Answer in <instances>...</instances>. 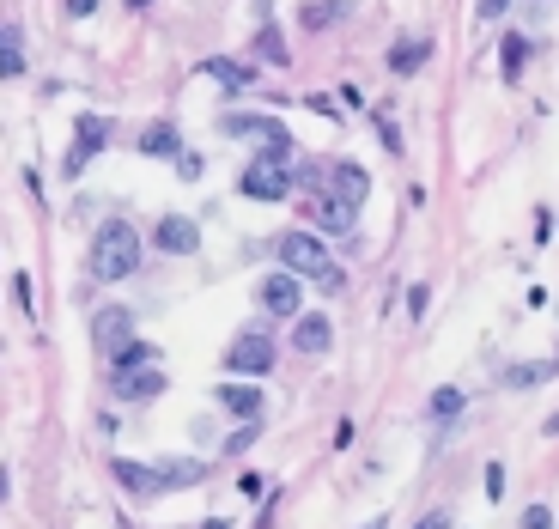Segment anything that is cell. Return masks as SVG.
I'll return each instance as SVG.
<instances>
[{"label": "cell", "instance_id": "obj_1", "mask_svg": "<svg viewBox=\"0 0 559 529\" xmlns=\"http://www.w3.org/2000/svg\"><path fill=\"white\" fill-rule=\"evenodd\" d=\"M274 256L286 262V274H298V280H316L323 292H341V268H335V256L323 250V238H316V232H280Z\"/></svg>", "mask_w": 559, "mask_h": 529}, {"label": "cell", "instance_id": "obj_2", "mask_svg": "<svg viewBox=\"0 0 559 529\" xmlns=\"http://www.w3.org/2000/svg\"><path fill=\"white\" fill-rule=\"evenodd\" d=\"M140 268V232L128 219H104L92 238V280H128Z\"/></svg>", "mask_w": 559, "mask_h": 529}, {"label": "cell", "instance_id": "obj_3", "mask_svg": "<svg viewBox=\"0 0 559 529\" xmlns=\"http://www.w3.org/2000/svg\"><path fill=\"white\" fill-rule=\"evenodd\" d=\"M292 153H256L244 165V177H237V189H244L250 201H286L292 195Z\"/></svg>", "mask_w": 559, "mask_h": 529}, {"label": "cell", "instance_id": "obj_4", "mask_svg": "<svg viewBox=\"0 0 559 529\" xmlns=\"http://www.w3.org/2000/svg\"><path fill=\"white\" fill-rule=\"evenodd\" d=\"M225 371L231 377H268L274 371V341H268V329H244L231 347H225Z\"/></svg>", "mask_w": 559, "mask_h": 529}, {"label": "cell", "instance_id": "obj_5", "mask_svg": "<svg viewBox=\"0 0 559 529\" xmlns=\"http://www.w3.org/2000/svg\"><path fill=\"white\" fill-rule=\"evenodd\" d=\"M219 134L231 140H262L268 153H292V134L280 116H250V110H237V116H219Z\"/></svg>", "mask_w": 559, "mask_h": 529}, {"label": "cell", "instance_id": "obj_6", "mask_svg": "<svg viewBox=\"0 0 559 529\" xmlns=\"http://www.w3.org/2000/svg\"><path fill=\"white\" fill-rule=\"evenodd\" d=\"M104 146H110V116H79V128H73V146H67V177H79V171H86L98 153H104Z\"/></svg>", "mask_w": 559, "mask_h": 529}, {"label": "cell", "instance_id": "obj_7", "mask_svg": "<svg viewBox=\"0 0 559 529\" xmlns=\"http://www.w3.org/2000/svg\"><path fill=\"white\" fill-rule=\"evenodd\" d=\"M92 341H98L104 359H116V353L134 341V311H128V305H104V311H92Z\"/></svg>", "mask_w": 559, "mask_h": 529}, {"label": "cell", "instance_id": "obj_8", "mask_svg": "<svg viewBox=\"0 0 559 529\" xmlns=\"http://www.w3.org/2000/svg\"><path fill=\"white\" fill-rule=\"evenodd\" d=\"M256 305L268 311V317H304V292H298V274H268L262 286H256Z\"/></svg>", "mask_w": 559, "mask_h": 529}, {"label": "cell", "instance_id": "obj_9", "mask_svg": "<svg viewBox=\"0 0 559 529\" xmlns=\"http://www.w3.org/2000/svg\"><path fill=\"white\" fill-rule=\"evenodd\" d=\"M304 219H310V225H323V232H335V238L353 232V207L335 201L329 189H310V195H304Z\"/></svg>", "mask_w": 559, "mask_h": 529}, {"label": "cell", "instance_id": "obj_10", "mask_svg": "<svg viewBox=\"0 0 559 529\" xmlns=\"http://www.w3.org/2000/svg\"><path fill=\"white\" fill-rule=\"evenodd\" d=\"M152 244L165 250V256H195L201 250V225L183 219V213H165V219H158V232H152Z\"/></svg>", "mask_w": 559, "mask_h": 529}, {"label": "cell", "instance_id": "obj_11", "mask_svg": "<svg viewBox=\"0 0 559 529\" xmlns=\"http://www.w3.org/2000/svg\"><path fill=\"white\" fill-rule=\"evenodd\" d=\"M323 183H329V195L347 201V207H359V201L371 195V177H365V165H353V159H329Z\"/></svg>", "mask_w": 559, "mask_h": 529}, {"label": "cell", "instance_id": "obj_12", "mask_svg": "<svg viewBox=\"0 0 559 529\" xmlns=\"http://www.w3.org/2000/svg\"><path fill=\"white\" fill-rule=\"evenodd\" d=\"M116 481H122L134 499H158V493H171V475H165V469H152V463H128V457H116Z\"/></svg>", "mask_w": 559, "mask_h": 529}, {"label": "cell", "instance_id": "obj_13", "mask_svg": "<svg viewBox=\"0 0 559 529\" xmlns=\"http://www.w3.org/2000/svg\"><path fill=\"white\" fill-rule=\"evenodd\" d=\"M292 347H298L304 359H323V353L335 347V329H329V317H323V311H304V317L292 323Z\"/></svg>", "mask_w": 559, "mask_h": 529}, {"label": "cell", "instance_id": "obj_14", "mask_svg": "<svg viewBox=\"0 0 559 529\" xmlns=\"http://www.w3.org/2000/svg\"><path fill=\"white\" fill-rule=\"evenodd\" d=\"M116 390H122V402H152V396H165V371H122L116 377Z\"/></svg>", "mask_w": 559, "mask_h": 529}, {"label": "cell", "instance_id": "obj_15", "mask_svg": "<svg viewBox=\"0 0 559 529\" xmlns=\"http://www.w3.org/2000/svg\"><path fill=\"white\" fill-rule=\"evenodd\" d=\"M219 408H225L231 420H250V426H256V420H262V390H250V384H225V390H219Z\"/></svg>", "mask_w": 559, "mask_h": 529}, {"label": "cell", "instance_id": "obj_16", "mask_svg": "<svg viewBox=\"0 0 559 529\" xmlns=\"http://www.w3.org/2000/svg\"><path fill=\"white\" fill-rule=\"evenodd\" d=\"M304 31H329V25H341V19H353V0H304Z\"/></svg>", "mask_w": 559, "mask_h": 529}, {"label": "cell", "instance_id": "obj_17", "mask_svg": "<svg viewBox=\"0 0 559 529\" xmlns=\"http://www.w3.org/2000/svg\"><path fill=\"white\" fill-rule=\"evenodd\" d=\"M140 153H152V159H183V134H177V122H152V128L140 134Z\"/></svg>", "mask_w": 559, "mask_h": 529}, {"label": "cell", "instance_id": "obj_18", "mask_svg": "<svg viewBox=\"0 0 559 529\" xmlns=\"http://www.w3.org/2000/svg\"><path fill=\"white\" fill-rule=\"evenodd\" d=\"M110 365H116V377H122V371H152V365H158V347H152V341H128Z\"/></svg>", "mask_w": 559, "mask_h": 529}, {"label": "cell", "instance_id": "obj_19", "mask_svg": "<svg viewBox=\"0 0 559 529\" xmlns=\"http://www.w3.org/2000/svg\"><path fill=\"white\" fill-rule=\"evenodd\" d=\"M426 55H432V43H426V37H402V43L389 49V67H395V73H414Z\"/></svg>", "mask_w": 559, "mask_h": 529}, {"label": "cell", "instance_id": "obj_20", "mask_svg": "<svg viewBox=\"0 0 559 529\" xmlns=\"http://www.w3.org/2000/svg\"><path fill=\"white\" fill-rule=\"evenodd\" d=\"M0 73L19 80L25 73V55H19V25H0Z\"/></svg>", "mask_w": 559, "mask_h": 529}, {"label": "cell", "instance_id": "obj_21", "mask_svg": "<svg viewBox=\"0 0 559 529\" xmlns=\"http://www.w3.org/2000/svg\"><path fill=\"white\" fill-rule=\"evenodd\" d=\"M207 73H213L219 86H250V80H256V73H250L244 61H207Z\"/></svg>", "mask_w": 559, "mask_h": 529}, {"label": "cell", "instance_id": "obj_22", "mask_svg": "<svg viewBox=\"0 0 559 529\" xmlns=\"http://www.w3.org/2000/svg\"><path fill=\"white\" fill-rule=\"evenodd\" d=\"M450 414H462V390H456V384L432 390V420H450Z\"/></svg>", "mask_w": 559, "mask_h": 529}, {"label": "cell", "instance_id": "obj_23", "mask_svg": "<svg viewBox=\"0 0 559 529\" xmlns=\"http://www.w3.org/2000/svg\"><path fill=\"white\" fill-rule=\"evenodd\" d=\"M523 55H529V43H523V37H505V49H499V61H505V80H517V73H523Z\"/></svg>", "mask_w": 559, "mask_h": 529}, {"label": "cell", "instance_id": "obj_24", "mask_svg": "<svg viewBox=\"0 0 559 529\" xmlns=\"http://www.w3.org/2000/svg\"><path fill=\"white\" fill-rule=\"evenodd\" d=\"M256 49H262L268 61H286V43H280V31H274V25H262V37H256Z\"/></svg>", "mask_w": 559, "mask_h": 529}, {"label": "cell", "instance_id": "obj_25", "mask_svg": "<svg viewBox=\"0 0 559 529\" xmlns=\"http://www.w3.org/2000/svg\"><path fill=\"white\" fill-rule=\"evenodd\" d=\"M523 529H553V511H547V505H529V511H523Z\"/></svg>", "mask_w": 559, "mask_h": 529}, {"label": "cell", "instance_id": "obj_26", "mask_svg": "<svg viewBox=\"0 0 559 529\" xmlns=\"http://www.w3.org/2000/svg\"><path fill=\"white\" fill-rule=\"evenodd\" d=\"M414 529H450V511H444V505H438V511H426V517H420V523H414Z\"/></svg>", "mask_w": 559, "mask_h": 529}, {"label": "cell", "instance_id": "obj_27", "mask_svg": "<svg viewBox=\"0 0 559 529\" xmlns=\"http://www.w3.org/2000/svg\"><path fill=\"white\" fill-rule=\"evenodd\" d=\"M177 177H189V183H195V177H201V159H195V153H183V159H177Z\"/></svg>", "mask_w": 559, "mask_h": 529}, {"label": "cell", "instance_id": "obj_28", "mask_svg": "<svg viewBox=\"0 0 559 529\" xmlns=\"http://www.w3.org/2000/svg\"><path fill=\"white\" fill-rule=\"evenodd\" d=\"M67 13H73V19H86V13H98V0H67Z\"/></svg>", "mask_w": 559, "mask_h": 529}, {"label": "cell", "instance_id": "obj_29", "mask_svg": "<svg viewBox=\"0 0 559 529\" xmlns=\"http://www.w3.org/2000/svg\"><path fill=\"white\" fill-rule=\"evenodd\" d=\"M505 13V0H481V19H499Z\"/></svg>", "mask_w": 559, "mask_h": 529}, {"label": "cell", "instance_id": "obj_30", "mask_svg": "<svg viewBox=\"0 0 559 529\" xmlns=\"http://www.w3.org/2000/svg\"><path fill=\"white\" fill-rule=\"evenodd\" d=\"M0 499H7V475H0Z\"/></svg>", "mask_w": 559, "mask_h": 529}, {"label": "cell", "instance_id": "obj_31", "mask_svg": "<svg viewBox=\"0 0 559 529\" xmlns=\"http://www.w3.org/2000/svg\"><path fill=\"white\" fill-rule=\"evenodd\" d=\"M128 7H146V0H128Z\"/></svg>", "mask_w": 559, "mask_h": 529}, {"label": "cell", "instance_id": "obj_32", "mask_svg": "<svg viewBox=\"0 0 559 529\" xmlns=\"http://www.w3.org/2000/svg\"><path fill=\"white\" fill-rule=\"evenodd\" d=\"M365 529H383V523H365Z\"/></svg>", "mask_w": 559, "mask_h": 529}]
</instances>
